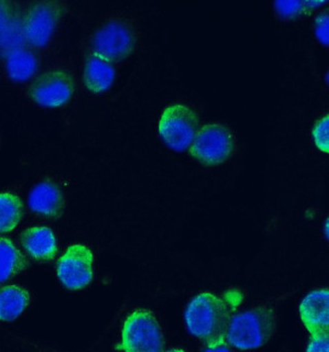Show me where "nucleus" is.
I'll use <instances>...</instances> for the list:
<instances>
[{"mask_svg":"<svg viewBox=\"0 0 329 352\" xmlns=\"http://www.w3.org/2000/svg\"><path fill=\"white\" fill-rule=\"evenodd\" d=\"M243 302L244 294L237 289L199 294L191 300L184 312L187 328L205 346L224 344L230 322Z\"/></svg>","mask_w":329,"mask_h":352,"instance_id":"1","label":"nucleus"},{"mask_svg":"<svg viewBox=\"0 0 329 352\" xmlns=\"http://www.w3.org/2000/svg\"><path fill=\"white\" fill-rule=\"evenodd\" d=\"M277 311L268 305H259L236 313L226 334V344L237 351L262 349L276 334Z\"/></svg>","mask_w":329,"mask_h":352,"instance_id":"2","label":"nucleus"},{"mask_svg":"<svg viewBox=\"0 0 329 352\" xmlns=\"http://www.w3.org/2000/svg\"><path fill=\"white\" fill-rule=\"evenodd\" d=\"M138 44V34L130 19L115 16L103 21L92 31L88 52L117 65L128 59Z\"/></svg>","mask_w":329,"mask_h":352,"instance_id":"3","label":"nucleus"},{"mask_svg":"<svg viewBox=\"0 0 329 352\" xmlns=\"http://www.w3.org/2000/svg\"><path fill=\"white\" fill-rule=\"evenodd\" d=\"M165 341L153 313L133 311L123 324L121 341L116 349L123 352H163Z\"/></svg>","mask_w":329,"mask_h":352,"instance_id":"4","label":"nucleus"},{"mask_svg":"<svg viewBox=\"0 0 329 352\" xmlns=\"http://www.w3.org/2000/svg\"><path fill=\"white\" fill-rule=\"evenodd\" d=\"M235 147V137L229 126L208 124L199 131L191 144V155L205 166H218L232 157Z\"/></svg>","mask_w":329,"mask_h":352,"instance_id":"5","label":"nucleus"},{"mask_svg":"<svg viewBox=\"0 0 329 352\" xmlns=\"http://www.w3.org/2000/svg\"><path fill=\"white\" fill-rule=\"evenodd\" d=\"M158 130L161 139L169 149L176 152L186 151L197 136L199 118L191 107L173 104L163 111Z\"/></svg>","mask_w":329,"mask_h":352,"instance_id":"6","label":"nucleus"},{"mask_svg":"<svg viewBox=\"0 0 329 352\" xmlns=\"http://www.w3.org/2000/svg\"><path fill=\"white\" fill-rule=\"evenodd\" d=\"M75 79L72 71L59 65L39 75L30 85L29 98L34 104L47 109L65 106L74 94Z\"/></svg>","mask_w":329,"mask_h":352,"instance_id":"7","label":"nucleus"},{"mask_svg":"<svg viewBox=\"0 0 329 352\" xmlns=\"http://www.w3.org/2000/svg\"><path fill=\"white\" fill-rule=\"evenodd\" d=\"M61 8L53 2H42L30 8L23 23L25 41L36 49L50 46L60 31Z\"/></svg>","mask_w":329,"mask_h":352,"instance_id":"8","label":"nucleus"},{"mask_svg":"<svg viewBox=\"0 0 329 352\" xmlns=\"http://www.w3.org/2000/svg\"><path fill=\"white\" fill-rule=\"evenodd\" d=\"M94 256L87 246L71 245L57 263V276L68 289H85L94 278Z\"/></svg>","mask_w":329,"mask_h":352,"instance_id":"9","label":"nucleus"},{"mask_svg":"<svg viewBox=\"0 0 329 352\" xmlns=\"http://www.w3.org/2000/svg\"><path fill=\"white\" fill-rule=\"evenodd\" d=\"M301 321L310 336L329 333V292L314 289L299 306Z\"/></svg>","mask_w":329,"mask_h":352,"instance_id":"10","label":"nucleus"},{"mask_svg":"<svg viewBox=\"0 0 329 352\" xmlns=\"http://www.w3.org/2000/svg\"><path fill=\"white\" fill-rule=\"evenodd\" d=\"M29 207L35 214L48 219H58L65 208L61 190L52 182L36 184L29 195Z\"/></svg>","mask_w":329,"mask_h":352,"instance_id":"11","label":"nucleus"},{"mask_svg":"<svg viewBox=\"0 0 329 352\" xmlns=\"http://www.w3.org/2000/svg\"><path fill=\"white\" fill-rule=\"evenodd\" d=\"M117 68L115 64L87 53L83 66V85L92 94H104L107 91L116 80Z\"/></svg>","mask_w":329,"mask_h":352,"instance_id":"12","label":"nucleus"},{"mask_svg":"<svg viewBox=\"0 0 329 352\" xmlns=\"http://www.w3.org/2000/svg\"><path fill=\"white\" fill-rule=\"evenodd\" d=\"M21 243L25 252L40 263L53 261L58 253L55 234L47 227H32L21 235Z\"/></svg>","mask_w":329,"mask_h":352,"instance_id":"13","label":"nucleus"},{"mask_svg":"<svg viewBox=\"0 0 329 352\" xmlns=\"http://www.w3.org/2000/svg\"><path fill=\"white\" fill-rule=\"evenodd\" d=\"M31 302L30 294L18 285L0 287V320L10 322L23 314Z\"/></svg>","mask_w":329,"mask_h":352,"instance_id":"14","label":"nucleus"},{"mask_svg":"<svg viewBox=\"0 0 329 352\" xmlns=\"http://www.w3.org/2000/svg\"><path fill=\"white\" fill-rule=\"evenodd\" d=\"M29 267L23 253L12 240L0 238V283L10 280Z\"/></svg>","mask_w":329,"mask_h":352,"instance_id":"15","label":"nucleus"},{"mask_svg":"<svg viewBox=\"0 0 329 352\" xmlns=\"http://www.w3.org/2000/svg\"><path fill=\"white\" fill-rule=\"evenodd\" d=\"M39 62L35 54L27 49L19 48L8 56L6 72L12 80L25 82L35 76Z\"/></svg>","mask_w":329,"mask_h":352,"instance_id":"16","label":"nucleus"},{"mask_svg":"<svg viewBox=\"0 0 329 352\" xmlns=\"http://www.w3.org/2000/svg\"><path fill=\"white\" fill-rule=\"evenodd\" d=\"M23 217V206L18 195L0 194V235L14 231Z\"/></svg>","mask_w":329,"mask_h":352,"instance_id":"17","label":"nucleus"},{"mask_svg":"<svg viewBox=\"0 0 329 352\" xmlns=\"http://www.w3.org/2000/svg\"><path fill=\"white\" fill-rule=\"evenodd\" d=\"M25 41L23 25L18 21H14L10 27L0 34V54L8 57L10 54L21 48V45Z\"/></svg>","mask_w":329,"mask_h":352,"instance_id":"18","label":"nucleus"},{"mask_svg":"<svg viewBox=\"0 0 329 352\" xmlns=\"http://www.w3.org/2000/svg\"><path fill=\"white\" fill-rule=\"evenodd\" d=\"M328 116L320 119L313 128L314 143H315L316 147L323 153H328Z\"/></svg>","mask_w":329,"mask_h":352,"instance_id":"19","label":"nucleus"},{"mask_svg":"<svg viewBox=\"0 0 329 352\" xmlns=\"http://www.w3.org/2000/svg\"><path fill=\"white\" fill-rule=\"evenodd\" d=\"M304 8L302 2L299 1H277L276 8L277 14L284 19H293L300 14L301 10Z\"/></svg>","mask_w":329,"mask_h":352,"instance_id":"20","label":"nucleus"},{"mask_svg":"<svg viewBox=\"0 0 329 352\" xmlns=\"http://www.w3.org/2000/svg\"><path fill=\"white\" fill-rule=\"evenodd\" d=\"M306 352H329V335L320 334L310 336Z\"/></svg>","mask_w":329,"mask_h":352,"instance_id":"21","label":"nucleus"},{"mask_svg":"<svg viewBox=\"0 0 329 352\" xmlns=\"http://www.w3.org/2000/svg\"><path fill=\"white\" fill-rule=\"evenodd\" d=\"M315 34L322 44L328 45V14H321L316 19Z\"/></svg>","mask_w":329,"mask_h":352,"instance_id":"22","label":"nucleus"},{"mask_svg":"<svg viewBox=\"0 0 329 352\" xmlns=\"http://www.w3.org/2000/svg\"><path fill=\"white\" fill-rule=\"evenodd\" d=\"M16 21L12 8L6 2L0 1V34L3 33L12 21Z\"/></svg>","mask_w":329,"mask_h":352,"instance_id":"23","label":"nucleus"},{"mask_svg":"<svg viewBox=\"0 0 329 352\" xmlns=\"http://www.w3.org/2000/svg\"><path fill=\"white\" fill-rule=\"evenodd\" d=\"M204 352H230L229 346L226 343L224 344L212 345V346H206Z\"/></svg>","mask_w":329,"mask_h":352,"instance_id":"24","label":"nucleus"},{"mask_svg":"<svg viewBox=\"0 0 329 352\" xmlns=\"http://www.w3.org/2000/svg\"><path fill=\"white\" fill-rule=\"evenodd\" d=\"M164 352H186V351H182V349H171V351H164Z\"/></svg>","mask_w":329,"mask_h":352,"instance_id":"25","label":"nucleus"}]
</instances>
